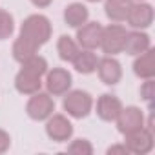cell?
Returning a JSON list of instances; mask_svg holds the SVG:
<instances>
[{"instance_id": "6da1fadb", "label": "cell", "mask_w": 155, "mask_h": 155, "mask_svg": "<svg viewBox=\"0 0 155 155\" xmlns=\"http://www.w3.org/2000/svg\"><path fill=\"white\" fill-rule=\"evenodd\" d=\"M53 33V26L49 22V18L46 15L35 13L24 18V22L20 24V37H24L26 40L33 42L37 48H42L44 44L49 42Z\"/></svg>"}, {"instance_id": "7a4b0ae2", "label": "cell", "mask_w": 155, "mask_h": 155, "mask_svg": "<svg viewBox=\"0 0 155 155\" xmlns=\"http://www.w3.org/2000/svg\"><path fill=\"white\" fill-rule=\"evenodd\" d=\"M62 97V110L71 119H86L93 111V97L84 90H69Z\"/></svg>"}, {"instance_id": "3957f363", "label": "cell", "mask_w": 155, "mask_h": 155, "mask_svg": "<svg viewBox=\"0 0 155 155\" xmlns=\"http://www.w3.org/2000/svg\"><path fill=\"white\" fill-rule=\"evenodd\" d=\"M126 28L119 22H113L106 28H102V35H101V49L104 55H119L124 49V40H126Z\"/></svg>"}, {"instance_id": "277c9868", "label": "cell", "mask_w": 155, "mask_h": 155, "mask_svg": "<svg viewBox=\"0 0 155 155\" xmlns=\"http://www.w3.org/2000/svg\"><path fill=\"white\" fill-rule=\"evenodd\" d=\"M55 111V99L48 91H37L29 95V101L26 102V115L31 120L42 122L48 117H51Z\"/></svg>"}, {"instance_id": "5b68a950", "label": "cell", "mask_w": 155, "mask_h": 155, "mask_svg": "<svg viewBox=\"0 0 155 155\" xmlns=\"http://www.w3.org/2000/svg\"><path fill=\"white\" fill-rule=\"evenodd\" d=\"M46 81H44V86H46V91L51 95V97H62L66 95L71 86H73V77L68 69L64 68H53V69H48V73L44 75Z\"/></svg>"}, {"instance_id": "8992f818", "label": "cell", "mask_w": 155, "mask_h": 155, "mask_svg": "<svg viewBox=\"0 0 155 155\" xmlns=\"http://www.w3.org/2000/svg\"><path fill=\"white\" fill-rule=\"evenodd\" d=\"M46 135L53 142H68L73 137V124L68 115L53 113L46 119Z\"/></svg>"}, {"instance_id": "52a82bcc", "label": "cell", "mask_w": 155, "mask_h": 155, "mask_svg": "<svg viewBox=\"0 0 155 155\" xmlns=\"http://www.w3.org/2000/svg\"><path fill=\"white\" fill-rule=\"evenodd\" d=\"M124 144L128 148L130 153H135V155H146L153 150V130L142 126L135 131H130L124 135Z\"/></svg>"}, {"instance_id": "ba28073f", "label": "cell", "mask_w": 155, "mask_h": 155, "mask_svg": "<svg viewBox=\"0 0 155 155\" xmlns=\"http://www.w3.org/2000/svg\"><path fill=\"white\" fill-rule=\"evenodd\" d=\"M115 124H117V130L119 133L126 135L130 131H135L139 128H142L146 124V119H144V111L137 106H122L119 117L115 119Z\"/></svg>"}, {"instance_id": "9c48e42d", "label": "cell", "mask_w": 155, "mask_h": 155, "mask_svg": "<svg viewBox=\"0 0 155 155\" xmlns=\"http://www.w3.org/2000/svg\"><path fill=\"white\" fill-rule=\"evenodd\" d=\"M124 22H128L131 29H148L153 24V6L148 2H133Z\"/></svg>"}, {"instance_id": "30bf717a", "label": "cell", "mask_w": 155, "mask_h": 155, "mask_svg": "<svg viewBox=\"0 0 155 155\" xmlns=\"http://www.w3.org/2000/svg\"><path fill=\"white\" fill-rule=\"evenodd\" d=\"M97 73H99L101 82H104L106 86H117L122 79V66L115 57L104 55L102 58H99Z\"/></svg>"}, {"instance_id": "8fae6325", "label": "cell", "mask_w": 155, "mask_h": 155, "mask_svg": "<svg viewBox=\"0 0 155 155\" xmlns=\"http://www.w3.org/2000/svg\"><path fill=\"white\" fill-rule=\"evenodd\" d=\"M93 108H95V113L101 120L104 122H115V119L119 117L120 110H122V102L117 95H111V93H102L97 102H93Z\"/></svg>"}, {"instance_id": "7c38bea8", "label": "cell", "mask_w": 155, "mask_h": 155, "mask_svg": "<svg viewBox=\"0 0 155 155\" xmlns=\"http://www.w3.org/2000/svg\"><path fill=\"white\" fill-rule=\"evenodd\" d=\"M101 35H102V26L99 22H86L81 28H77V44L81 49H91L95 51L101 46Z\"/></svg>"}, {"instance_id": "4fadbf2b", "label": "cell", "mask_w": 155, "mask_h": 155, "mask_svg": "<svg viewBox=\"0 0 155 155\" xmlns=\"http://www.w3.org/2000/svg\"><path fill=\"white\" fill-rule=\"evenodd\" d=\"M42 77L26 68H20V71L15 75V90L20 95H33L42 90Z\"/></svg>"}, {"instance_id": "5bb4252c", "label": "cell", "mask_w": 155, "mask_h": 155, "mask_svg": "<svg viewBox=\"0 0 155 155\" xmlns=\"http://www.w3.org/2000/svg\"><path fill=\"white\" fill-rule=\"evenodd\" d=\"M151 48V38L146 31L140 29H133L126 33V40H124V49L122 53L130 55V57H137L140 53H144L146 49Z\"/></svg>"}, {"instance_id": "9a60e30c", "label": "cell", "mask_w": 155, "mask_h": 155, "mask_svg": "<svg viewBox=\"0 0 155 155\" xmlns=\"http://www.w3.org/2000/svg\"><path fill=\"white\" fill-rule=\"evenodd\" d=\"M88 20H90V9L86 8V4L71 2V4L66 6V9H64V22L69 28L77 29V28H81L82 24H86Z\"/></svg>"}, {"instance_id": "2e32d148", "label": "cell", "mask_w": 155, "mask_h": 155, "mask_svg": "<svg viewBox=\"0 0 155 155\" xmlns=\"http://www.w3.org/2000/svg\"><path fill=\"white\" fill-rule=\"evenodd\" d=\"M153 48L146 49L144 53L137 55L133 60V73L139 77V79L146 81V79H153L155 77V60H153Z\"/></svg>"}, {"instance_id": "e0dca14e", "label": "cell", "mask_w": 155, "mask_h": 155, "mask_svg": "<svg viewBox=\"0 0 155 155\" xmlns=\"http://www.w3.org/2000/svg\"><path fill=\"white\" fill-rule=\"evenodd\" d=\"M73 68L77 73L81 75H91L97 71V64H99V57L91 51V49H81L77 53V57L71 60Z\"/></svg>"}, {"instance_id": "ac0fdd59", "label": "cell", "mask_w": 155, "mask_h": 155, "mask_svg": "<svg viewBox=\"0 0 155 155\" xmlns=\"http://www.w3.org/2000/svg\"><path fill=\"white\" fill-rule=\"evenodd\" d=\"M133 0H104V13L111 22H124Z\"/></svg>"}, {"instance_id": "d6986e66", "label": "cell", "mask_w": 155, "mask_h": 155, "mask_svg": "<svg viewBox=\"0 0 155 155\" xmlns=\"http://www.w3.org/2000/svg\"><path fill=\"white\" fill-rule=\"evenodd\" d=\"M38 49L40 48H37L33 42H29V40H26L24 37H20L18 35V38L13 42V46H11V55H13V58L18 62V64H22L24 60H28L29 57H33L35 53H38Z\"/></svg>"}, {"instance_id": "ffe728a7", "label": "cell", "mask_w": 155, "mask_h": 155, "mask_svg": "<svg viewBox=\"0 0 155 155\" xmlns=\"http://www.w3.org/2000/svg\"><path fill=\"white\" fill-rule=\"evenodd\" d=\"M79 51H81V48H79V44H77V40L73 37H69V35H60L58 37V40H57V53H58L60 60L71 62Z\"/></svg>"}, {"instance_id": "44dd1931", "label": "cell", "mask_w": 155, "mask_h": 155, "mask_svg": "<svg viewBox=\"0 0 155 155\" xmlns=\"http://www.w3.org/2000/svg\"><path fill=\"white\" fill-rule=\"evenodd\" d=\"M20 66L26 68V69H29V71H33V73H37V75H40V77H44L48 73V69H49L48 60L42 55H38V53H35L33 57H29L28 60H24Z\"/></svg>"}, {"instance_id": "7402d4cb", "label": "cell", "mask_w": 155, "mask_h": 155, "mask_svg": "<svg viewBox=\"0 0 155 155\" xmlns=\"http://www.w3.org/2000/svg\"><path fill=\"white\" fill-rule=\"evenodd\" d=\"M15 33V18L9 11L0 9V40H8Z\"/></svg>"}, {"instance_id": "603a6c76", "label": "cell", "mask_w": 155, "mask_h": 155, "mask_svg": "<svg viewBox=\"0 0 155 155\" xmlns=\"http://www.w3.org/2000/svg\"><path fill=\"white\" fill-rule=\"evenodd\" d=\"M68 151L75 153V155H91L93 153V146L88 139H75L68 144Z\"/></svg>"}, {"instance_id": "cb8c5ba5", "label": "cell", "mask_w": 155, "mask_h": 155, "mask_svg": "<svg viewBox=\"0 0 155 155\" xmlns=\"http://www.w3.org/2000/svg\"><path fill=\"white\" fill-rule=\"evenodd\" d=\"M140 97L151 108V101H153V79H146L142 82V86H140Z\"/></svg>"}, {"instance_id": "d4e9b609", "label": "cell", "mask_w": 155, "mask_h": 155, "mask_svg": "<svg viewBox=\"0 0 155 155\" xmlns=\"http://www.w3.org/2000/svg\"><path fill=\"white\" fill-rule=\"evenodd\" d=\"M11 148V135L0 128V153H6Z\"/></svg>"}, {"instance_id": "484cf974", "label": "cell", "mask_w": 155, "mask_h": 155, "mask_svg": "<svg viewBox=\"0 0 155 155\" xmlns=\"http://www.w3.org/2000/svg\"><path fill=\"white\" fill-rule=\"evenodd\" d=\"M106 153H108V155H113V153H130V151H128L126 144L122 142V144H113V146H110V148L106 150Z\"/></svg>"}, {"instance_id": "4316f807", "label": "cell", "mask_w": 155, "mask_h": 155, "mask_svg": "<svg viewBox=\"0 0 155 155\" xmlns=\"http://www.w3.org/2000/svg\"><path fill=\"white\" fill-rule=\"evenodd\" d=\"M29 2L38 9H46V8H49L53 4V0H29Z\"/></svg>"}, {"instance_id": "83f0119b", "label": "cell", "mask_w": 155, "mask_h": 155, "mask_svg": "<svg viewBox=\"0 0 155 155\" xmlns=\"http://www.w3.org/2000/svg\"><path fill=\"white\" fill-rule=\"evenodd\" d=\"M86 2H90V4H97V2H102V0H86Z\"/></svg>"}, {"instance_id": "f1b7e54d", "label": "cell", "mask_w": 155, "mask_h": 155, "mask_svg": "<svg viewBox=\"0 0 155 155\" xmlns=\"http://www.w3.org/2000/svg\"><path fill=\"white\" fill-rule=\"evenodd\" d=\"M133 2H146V0H133Z\"/></svg>"}]
</instances>
